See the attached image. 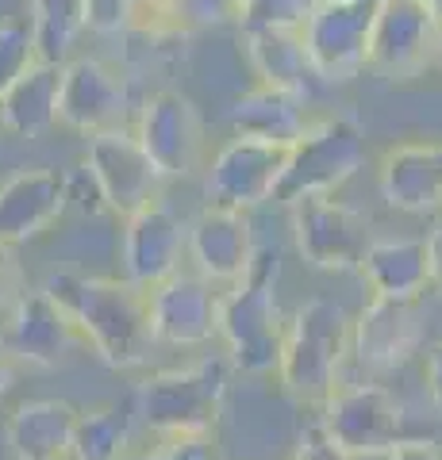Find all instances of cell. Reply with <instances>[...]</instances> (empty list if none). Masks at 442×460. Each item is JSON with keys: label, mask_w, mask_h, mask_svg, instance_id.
<instances>
[{"label": "cell", "mask_w": 442, "mask_h": 460, "mask_svg": "<svg viewBox=\"0 0 442 460\" xmlns=\"http://www.w3.org/2000/svg\"><path fill=\"white\" fill-rule=\"evenodd\" d=\"M377 0H320L304 23V47L320 81H354L369 69Z\"/></svg>", "instance_id": "cell-9"}, {"label": "cell", "mask_w": 442, "mask_h": 460, "mask_svg": "<svg viewBox=\"0 0 442 460\" xmlns=\"http://www.w3.org/2000/svg\"><path fill=\"white\" fill-rule=\"evenodd\" d=\"M427 395H431L435 411L442 414V341H435L431 353H427Z\"/></svg>", "instance_id": "cell-36"}, {"label": "cell", "mask_w": 442, "mask_h": 460, "mask_svg": "<svg viewBox=\"0 0 442 460\" xmlns=\"http://www.w3.org/2000/svg\"><path fill=\"white\" fill-rule=\"evenodd\" d=\"M39 35L32 16H8L0 20V96L16 84L27 69L39 66Z\"/></svg>", "instance_id": "cell-28"}, {"label": "cell", "mask_w": 442, "mask_h": 460, "mask_svg": "<svg viewBox=\"0 0 442 460\" xmlns=\"http://www.w3.org/2000/svg\"><path fill=\"white\" fill-rule=\"evenodd\" d=\"M12 384H16V357H12L5 338H0V402H5V395L12 392Z\"/></svg>", "instance_id": "cell-38"}, {"label": "cell", "mask_w": 442, "mask_h": 460, "mask_svg": "<svg viewBox=\"0 0 442 460\" xmlns=\"http://www.w3.org/2000/svg\"><path fill=\"white\" fill-rule=\"evenodd\" d=\"M85 169H89V177L96 184V199L108 211L123 215V219H131L135 211L158 199L162 172L154 169L147 150L139 146L135 131H108L89 138Z\"/></svg>", "instance_id": "cell-12"}, {"label": "cell", "mask_w": 442, "mask_h": 460, "mask_svg": "<svg viewBox=\"0 0 442 460\" xmlns=\"http://www.w3.org/2000/svg\"><path fill=\"white\" fill-rule=\"evenodd\" d=\"M277 280L281 257L274 250H258L250 272L231 284L220 307V338L227 341V361L254 376L281 365L284 334H289V319L277 299Z\"/></svg>", "instance_id": "cell-3"}, {"label": "cell", "mask_w": 442, "mask_h": 460, "mask_svg": "<svg viewBox=\"0 0 442 460\" xmlns=\"http://www.w3.org/2000/svg\"><path fill=\"white\" fill-rule=\"evenodd\" d=\"M304 104L308 100L296 93L258 84V89L235 96V104L227 108V123L242 138H266V142H277V146H293L311 127Z\"/></svg>", "instance_id": "cell-24"}, {"label": "cell", "mask_w": 442, "mask_h": 460, "mask_svg": "<svg viewBox=\"0 0 442 460\" xmlns=\"http://www.w3.org/2000/svg\"><path fill=\"white\" fill-rule=\"evenodd\" d=\"M81 411L66 399H27L5 422L16 460H74V434Z\"/></svg>", "instance_id": "cell-21"}, {"label": "cell", "mask_w": 442, "mask_h": 460, "mask_svg": "<svg viewBox=\"0 0 442 460\" xmlns=\"http://www.w3.org/2000/svg\"><path fill=\"white\" fill-rule=\"evenodd\" d=\"M289 154H293V146L235 135L208 165V177H204L208 204L231 208V211H250V208L266 204V199H277L284 169H289Z\"/></svg>", "instance_id": "cell-7"}, {"label": "cell", "mask_w": 442, "mask_h": 460, "mask_svg": "<svg viewBox=\"0 0 442 460\" xmlns=\"http://www.w3.org/2000/svg\"><path fill=\"white\" fill-rule=\"evenodd\" d=\"M419 4H423V8H431V12H435V16L442 20V0H419Z\"/></svg>", "instance_id": "cell-39"}, {"label": "cell", "mask_w": 442, "mask_h": 460, "mask_svg": "<svg viewBox=\"0 0 442 460\" xmlns=\"http://www.w3.org/2000/svg\"><path fill=\"white\" fill-rule=\"evenodd\" d=\"M293 460H354L347 449H338V445L331 441L320 429V422L308 429V434L301 438V445H296V453H293Z\"/></svg>", "instance_id": "cell-33"}, {"label": "cell", "mask_w": 442, "mask_h": 460, "mask_svg": "<svg viewBox=\"0 0 442 460\" xmlns=\"http://www.w3.org/2000/svg\"><path fill=\"white\" fill-rule=\"evenodd\" d=\"M135 138L147 150L154 169L166 177H193L204 157V123L185 93L158 89L139 108Z\"/></svg>", "instance_id": "cell-11"}, {"label": "cell", "mask_w": 442, "mask_h": 460, "mask_svg": "<svg viewBox=\"0 0 442 460\" xmlns=\"http://www.w3.org/2000/svg\"><path fill=\"white\" fill-rule=\"evenodd\" d=\"M42 62H69V47L85 31V0H32Z\"/></svg>", "instance_id": "cell-27"}, {"label": "cell", "mask_w": 442, "mask_h": 460, "mask_svg": "<svg viewBox=\"0 0 442 460\" xmlns=\"http://www.w3.org/2000/svg\"><path fill=\"white\" fill-rule=\"evenodd\" d=\"M242 42H247V58L262 84L308 100L316 69L304 47V31H242Z\"/></svg>", "instance_id": "cell-25"}, {"label": "cell", "mask_w": 442, "mask_h": 460, "mask_svg": "<svg viewBox=\"0 0 442 460\" xmlns=\"http://www.w3.org/2000/svg\"><path fill=\"white\" fill-rule=\"evenodd\" d=\"M42 288L66 307L77 334L108 368H135L147 361L150 345H158L147 288L112 277H81V272H54Z\"/></svg>", "instance_id": "cell-1"}, {"label": "cell", "mask_w": 442, "mask_h": 460, "mask_svg": "<svg viewBox=\"0 0 442 460\" xmlns=\"http://www.w3.org/2000/svg\"><path fill=\"white\" fill-rule=\"evenodd\" d=\"M20 261L16 253H12V246H5L0 242V307H16L20 299Z\"/></svg>", "instance_id": "cell-34"}, {"label": "cell", "mask_w": 442, "mask_h": 460, "mask_svg": "<svg viewBox=\"0 0 442 460\" xmlns=\"http://www.w3.org/2000/svg\"><path fill=\"white\" fill-rule=\"evenodd\" d=\"M62 81L66 66L59 62H39L0 96V131L16 138H42L54 131L62 119Z\"/></svg>", "instance_id": "cell-23"}, {"label": "cell", "mask_w": 442, "mask_h": 460, "mask_svg": "<svg viewBox=\"0 0 442 460\" xmlns=\"http://www.w3.org/2000/svg\"><path fill=\"white\" fill-rule=\"evenodd\" d=\"M362 280L369 284L374 299H396V304H416L431 288V253L427 238H381L365 250Z\"/></svg>", "instance_id": "cell-22"}, {"label": "cell", "mask_w": 442, "mask_h": 460, "mask_svg": "<svg viewBox=\"0 0 442 460\" xmlns=\"http://www.w3.org/2000/svg\"><path fill=\"white\" fill-rule=\"evenodd\" d=\"M189 253V226L181 215L158 196L154 204L135 211L123 226V269L127 280L139 288H158L162 280L177 277L181 257Z\"/></svg>", "instance_id": "cell-15"}, {"label": "cell", "mask_w": 442, "mask_h": 460, "mask_svg": "<svg viewBox=\"0 0 442 460\" xmlns=\"http://www.w3.org/2000/svg\"><path fill=\"white\" fill-rule=\"evenodd\" d=\"M384 460H442V449L427 438H404Z\"/></svg>", "instance_id": "cell-35"}, {"label": "cell", "mask_w": 442, "mask_h": 460, "mask_svg": "<svg viewBox=\"0 0 442 460\" xmlns=\"http://www.w3.org/2000/svg\"><path fill=\"white\" fill-rule=\"evenodd\" d=\"M139 20V0H85V31L123 35Z\"/></svg>", "instance_id": "cell-30"}, {"label": "cell", "mask_w": 442, "mask_h": 460, "mask_svg": "<svg viewBox=\"0 0 442 460\" xmlns=\"http://www.w3.org/2000/svg\"><path fill=\"white\" fill-rule=\"evenodd\" d=\"M69 177L59 169H20L0 184V242L20 246L50 230L69 208Z\"/></svg>", "instance_id": "cell-16"}, {"label": "cell", "mask_w": 442, "mask_h": 460, "mask_svg": "<svg viewBox=\"0 0 442 460\" xmlns=\"http://www.w3.org/2000/svg\"><path fill=\"white\" fill-rule=\"evenodd\" d=\"M127 111H131V93L120 69H112L101 58H69L59 111L62 127L89 138L127 131Z\"/></svg>", "instance_id": "cell-13"}, {"label": "cell", "mask_w": 442, "mask_h": 460, "mask_svg": "<svg viewBox=\"0 0 442 460\" xmlns=\"http://www.w3.org/2000/svg\"><path fill=\"white\" fill-rule=\"evenodd\" d=\"M442 50V20L419 0H377L369 31V69L389 81H408Z\"/></svg>", "instance_id": "cell-10"}, {"label": "cell", "mask_w": 442, "mask_h": 460, "mask_svg": "<svg viewBox=\"0 0 442 460\" xmlns=\"http://www.w3.org/2000/svg\"><path fill=\"white\" fill-rule=\"evenodd\" d=\"M135 419L127 407H96L81 411L74 434V460H123L131 453Z\"/></svg>", "instance_id": "cell-26"}, {"label": "cell", "mask_w": 442, "mask_h": 460, "mask_svg": "<svg viewBox=\"0 0 442 460\" xmlns=\"http://www.w3.org/2000/svg\"><path fill=\"white\" fill-rule=\"evenodd\" d=\"M419 314L416 304H396V299H369L354 319V357L369 372L401 368L419 349Z\"/></svg>", "instance_id": "cell-20"}, {"label": "cell", "mask_w": 442, "mask_h": 460, "mask_svg": "<svg viewBox=\"0 0 442 460\" xmlns=\"http://www.w3.org/2000/svg\"><path fill=\"white\" fill-rule=\"evenodd\" d=\"M365 165V135L350 115L316 119L301 142H293L289 169L277 189L281 204H301L311 196H335Z\"/></svg>", "instance_id": "cell-5"}, {"label": "cell", "mask_w": 442, "mask_h": 460, "mask_svg": "<svg viewBox=\"0 0 442 460\" xmlns=\"http://www.w3.org/2000/svg\"><path fill=\"white\" fill-rule=\"evenodd\" d=\"M189 257H193V265L204 280L239 284L250 272L254 257H258L250 215L208 204L189 223Z\"/></svg>", "instance_id": "cell-18"}, {"label": "cell", "mask_w": 442, "mask_h": 460, "mask_svg": "<svg viewBox=\"0 0 442 460\" xmlns=\"http://www.w3.org/2000/svg\"><path fill=\"white\" fill-rule=\"evenodd\" d=\"M320 429L354 460L389 456L404 441V407L381 384H342L323 402Z\"/></svg>", "instance_id": "cell-6"}, {"label": "cell", "mask_w": 442, "mask_h": 460, "mask_svg": "<svg viewBox=\"0 0 442 460\" xmlns=\"http://www.w3.org/2000/svg\"><path fill=\"white\" fill-rule=\"evenodd\" d=\"M354 353V319L335 299H308L289 319L277 376L296 402H323L342 387V368Z\"/></svg>", "instance_id": "cell-2"}, {"label": "cell", "mask_w": 442, "mask_h": 460, "mask_svg": "<svg viewBox=\"0 0 442 460\" xmlns=\"http://www.w3.org/2000/svg\"><path fill=\"white\" fill-rule=\"evenodd\" d=\"M293 238L304 261L323 272L362 269L365 250L374 246L365 215L335 196H311L293 204Z\"/></svg>", "instance_id": "cell-8"}, {"label": "cell", "mask_w": 442, "mask_h": 460, "mask_svg": "<svg viewBox=\"0 0 442 460\" xmlns=\"http://www.w3.org/2000/svg\"><path fill=\"white\" fill-rule=\"evenodd\" d=\"M177 4H181V0H177Z\"/></svg>", "instance_id": "cell-40"}, {"label": "cell", "mask_w": 442, "mask_h": 460, "mask_svg": "<svg viewBox=\"0 0 442 460\" xmlns=\"http://www.w3.org/2000/svg\"><path fill=\"white\" fill-rule=\"evenodd\" d=\"M123 460H223L216 438H166L158 449L127 453Z\"/></svg>", "instance_id": "cell-31"}, {"label": "cell", "mask_w": 442, "mask_h": 460, "mask_svg": "<svg viewBox=\"0 0 442 460\" xmlns=\"http://www.w3.org/2000/svg\"><path fill=\"white\" fill-rule=\"evenodd\" d=\"M77 326L47 288H27L8 314L5 345L12 357L35 368H59L74 349Z\"/></svg>", "instance_id": "cell-17"}, {"label": "cell", "mask_w": 442, "mask_h": 460, "mask_svg": "<svg viewBox=\"0 0 442 460\" xmlns=\"http://www.w3.org/2000/svg\"><path fill=\"white\" fill-rule=\"evenodd\" d=\"M220 307L223 296L212 292V280L201 272H177V277L150 288V323L154 338L177 349H196L220 338Z\"/></svg>", "instance_id": "cell-14"}, {"label": "cell", "mask_w": 442, "mask_h": 460, "mask_svg": "<svg viewBox=\"0 0 442 460\" xmlns=\"http://www.w3.org/2000/svg\"><path fill=\"white\" fill-rule=\"evenodd\" d=\"M247 0H181V12L193 23H227L239 20Z\"/></svg>", "instance_id": "cell-32"}, {"label": "cell", "mask_w": 442, "mask_h": 460, "mask_svg": "<svg viewBox=\"0 0 442 460\" xmlns=\"http://www.w3.org/2000/svg\"><path fill=\"white\" fill-rule=\"evenodd\" d=\"M231 368L227 357H204L185 368L154 372L135 392L139 419L162 438H208L220 426Z\"/></svg>", "instance_id": "cell-4"}, {"label": "cell", "mask_w": 442, "mask_h": 460, "mask_svg": "<svg viewBox=\"0 0 442 460\" xmlns=\"http://www.w3.org/2000/svg\"><path fill=\"white\" fill-rule=\"evenodd\" d=\"M320 0H247L239 16L242 31H304Z\"/></svg>", "instance_id": "cell-29"}, {"label": "cell", "mask_w": 442, "mask_h": 460, "mask_svg": "<svg viewBox=\"0 0 442 460\" xmlns=\"http://www.w3.org/2000/svg\"><path fill=\"white\" fill-rule=\"evenodd\" d=\"M381 199L404 215L442 211V142H404L384 154Z\"/></svg>", "instance_id": "cell-19"}, {"label": "cell", "mask_w": 442, "mask_h": 460, "mask_svg": "<svg viewBox=\"0 0 442 460\" xmlns=\"http://www.w3.org/2000/svg\"><path fill=\"white\" fill-rule=\"evenodd\" d=\"M427 253H431V288L442 292V223L427 234Z\"/></svg>", "instance_id": "cell-37"}]
</instances>
